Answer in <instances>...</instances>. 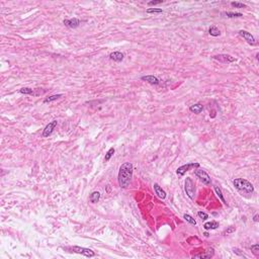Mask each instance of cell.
I'll use <instances>...</instances> for the list:
<instances>
[{"label":"cell","instance_id":"cell-31","mask_svg":"<svg viewBox=\"0 0 259 259\" xmlns=\"http://www.w3.org/2000/svg\"><path fill=\"white\" fill-rule=\"evenodd\" d=\"M160 3H163V0H159V1H150V2L148 3V5H149V6H152V5H157V4H160Z\"/></svg>","mask_w":259,"mask_h":259},{"label":"cell","instance_id":"cell-19","mask_svg":"<svg viewBox=\"0 0 259 259\" xmlns=\"http://www.w3.org/2000/svg\"><path fill=\"white\" fill-rule=\"evenodd\" d=\"M215 193H217V195H218L219 198H220L221 201H223V203H224V205H227L226 201H225V197H224V195H223L222 190H221L220 187H219V186H215Z\"/></svg>","mask_w":259,"mask_h":259},{"label":"cell","instance_id":"cell-24","mask_svg":"<svg viewBox=\"0 0 259 259\" xmlns=\"http://www.w3.org/2000/svg\"><path fill=\"white\" fill-rule=\"evenodd\" d=\"M19 92H20L21 94H33V90L31 89V88H29V87L21 88V89L19 90Z\"/></svg>","mask_w":259,"mask_h":259},{"label":"cell","instance_id":"cell-27","mask_svg":"<svg viewBox=\"0 0 259 259\" xmlns=\"http://www.w3.org/2000/svg\"><path fill=\"white\" fill-rule=\"evenodd\" d=\"M146 11H147V13H162L163 12V10H162L161 8H148Z\"/></svg>","mask_w":259,"mask_h":259},{"label":"cell","instance_id":"cell-20","mask_svg":"<svg viewBox=\"0 0 259 259\" xmlns=\"http://www.w3.org/2000/svg\"><path fill=\"white\" fill-rule=\"evenodd\" d=\"M213 256V251L211 250V252L209 253H201V254H196L194 255V258H211V257Z\"/></svg>","mask_w":259,"mask_h":259},{"label":"cell","instance_id":"cell-16","mask_svg":"<svg viewBox=\"0 0 259 259\" xmlns=\"http://www.w3.org/2000/svg\"><path fill=\"white\" fill-rule=\"evenodd\" d=\"M99 199H100V192H98V191H93L89 196V201H91L92 203H98Z\"/></svg>","mask_w":259,"mask_h":259},{"label":"cell","instance_id":"cell-11","mask_svg":"<svg viewBox=\"0 0 259 259\" xmlns=\"http://www.w3.org/2000/svg\"><path fill=\"white\" fill-rule=\"evenodd\" d=\"M141 80L146 81V82L150 83V84H152V85H158L160 83L159 79H158L156 76H154V75H147V76H143V77H141Z\"/></svg>","mask_w":259,"mask_h":259},{"label":"cell","instance_id":"cell-12","mask_svg":"<svg viewBox=\"0 0 259 259\" xmlns=\"http://www.w3.org/2000/svg\"><path fill=\"white\" fill-rule=\"evenodd\" d=\"M109 59L111 61H114V62H122L124 60V54L120 52H112L109 54Z\"/></svg>","mask_w":259,"mask_h":259},{"label":"cell","instance_id":"cell-9","mask_svg":"<svg viewBox=\"0 0 259 259\" xmlns=\"http://www.w3.org/2000/svg\"><path fill=\"white\" fill-rule=\"evenodd\" d=\"M239 35H240L249 45H252V46L256 45V39H255V37H253L250 33H248V31H239Z\"/></svg>","mask_w":259,"mask_h":259},{"label":"cell","instance_id":"cell-4","mask_svg":"<svg viewBox=\"0 0 259 259\" xmlns=\"http://www.w3.org/2000/svg\"><path fill=\"white\" fill-rule=\"evenodd\" d=\"M199 163H197V162H192V163H187V164H184V165L180 166V167L177 168L176 170V173L177 175H179V176H183V175L186 173L187 171H189L190 169H192V168H198L199 167Z\"/></svg>","mask_w":259,"mask_h":259},{"label":"cell","instance_id":"cell-3","mask_svg":"<svg viewBox=\"0 0 259 259\" xmlns=\"http://www.w3.org/2000/svg\"><path fill=\"white\" fill-rule=\"evenodd\" d=\"M184 190L186 192L187 196L189 197L190 199L194 198V195H195V186H194V183H193L192 179L190 177H186L185 179V183H184Z\"/></svg>","mask_w":259,"mask_h":259},{"label":"cell","instance_id":"cell-8","mask_svg":"<svg viewBox=\"0 0 259 259\" xmlns=\"http://www.w3.org/2000/svg\"><path fill=\"white\" fill-rule=\"evenodd\" d=\"M57 124H58L57 120H53V122H49V124L46 126V128H44V131H43V137L46 138V137H49V136L52 135L55 128L57 126Z\"/></svg>","mask_w":259,"mask_h":259},{"label":"cell","instance_id":"cell-17","mask_svg":"<svg viewBox=\"0 0 259 259\" xmlns=\"http://www.w3.org/2000/svg\"><path fill=\"white\" fill-rule=\"evenodd\" d=\"M209 33L211 35V37H219V35H221V31L217 27L211 25V27L209 29Z\"/></svg>","mask_w":259,"mask_h":259},{"label":"cell","instance_id":"cell-13","mask_svg":"<svg viewBox=\"0 0 259 259\" xmlns=\"http://www.w3.org/2000/svg\"><path fill=\"white\" fill-rule=\"evenodd\" d=\"M154 190H155L156 194L158 195V197L161 199H164L166 197V192L162 189V187L160 186L158 183H154Z\"/></svg>","mask_w":259,"mask_h":259},{"label":"cell","instance_id":"cell-21","mask_svg":"<svg viewBox=\"0 0 259 259\" xmlns=\"http://www.w3.org/2000/svg\"><path fill=\"white\" fill-rule=\"evenodd\" d=\"M183 219H184V220L186 221L187 223H189L190 225H193V226H195V225H196V221H195L194 219L191 217V215H187V213H184V215H183Z\"/></svg>","mask_w":259,"mask_h":259},{"label":"cell","instance_id":"cell-6","mask_svg":"<svg viewBox=\"0 0 259 259\" xmlns=\"http://www.w3.org/2000/svg\"><path fill=\"white\" fill-rule=\"evenodd\" d=\"M71 250L75 253H78V254H82L86 257H93L95 256V253L91 250V249L88 248H84V247H79V246H73L71 248Z\"/></svg>","mask_w":259,"mask_h":259},{"label":"cell","instance_id":"cell-28","mask_svg":"<svg viewBox=\"0 0 259 259\" xmlns=\"http://www.w3.org/2000/svg\"><path fill=\"white\" fill-rule=\"evenodd\" d=\"M197 215H198L199 218H201L203 221H205L207 219H209V215L205 213H203V211H198V213H197Z\"/></svg>","mask_w":259,"mask_h":259},{"label":"cell","instance_id":"cell-15","mask_svg":"<svg viewBox=\"0 0 259 259\" xmlns=\"http://www.w3.org/2000/svg\"><path fill=\"white\" fill-rule=\"evenodd\" d=\"M218 227H219V223L215 222V221H213V222H207L203 225V228H205V230H215V229H217Z\"/></svg>","mask_w":259,"mask_h":259},{"label":"cell","instance_id":"cell-26","mask_svg":"<svg viewBox=\"0 0 259 259\" xmlns=\"http://www.w3.org/2000/svg\"><path fill=\"white\" fill-rule=\"evenodd\" d=\"M231 5H232L233 7H236V8H244V7H246V4L241 3V2H237V1L231 2Z\"/></svg>","mask_w":259,"mask_h":259},{"label":"cell","instance_id":"cell-32","mask_svg":"<svg viewBox=\"0 0 259 259\" xmlns=\"http://www.w3.org/2000/svg\"><path fill=\"white\" fill-rule=\"evenodd\" d=\"M253 221H254V222H258V215H255L254 217H253Z\"/></svg>","mask_w":259,"mask_h":259},{"label":"cell","instance_id":"cell-30","mask_svg":"<svg viewBox=\"0 0 259 259\" xmlns=\"http://www.w3.org/2000/svg\"><path fill=\"white\" fill-rule=\"evenodd\" d=\"M233 251H234V253H235V254L239 255V256H245V255H244V253H243L242 251H241L239 248H233Z\"/></svg>","mask_w":259,"mask_h":259},{"label":"cell","instance_id":"cell-10","mask_svg":"<svg viewBox=\"0 0 259 259\" xmlns=\"http://www.w3.org/2000/svg\"><path fill=\"white\" fill-rule=\"evenodd\" d=\"M80 22L81 21L78 18H76V17L70 19H65L64 20V24L66 27H70V29H76V27H78L80 25Z\"/></svg>","mask_w":259,"mask_h":259},{"label":"cell","instance_id":"cell-2","mask_svg":"<svg viewBox=\"0 0 259 259\" xmlns=\"http://www.w3.org/2000/svg\"><path fill=\"white\" fill-rule=\"evenodd\" d=\"M235 188L242 194H252L254 192V186L253 184L244 178H236L233 180Z\"/></svg>","mask_w":259,"mask_h":259},{"label":"cell","instance_id":"cell-18","mask_svg":"<svg viewBox=\"0 0 259 259\" xmlns=\"http://www.w3.org/2000/svg\"><path fill=\"white\" fill-rule=\"evenodd\" d=\"M62 96H63V94H54V95H51V96H49V97L45 98V99H44V103L52 102V101H54V100H57L58 98L62 97Z\"/></svg>","mask_w":259,"mask_h":259},{"label":"cell","instance_id":"cell-23","mask_svg":"<svg viewBox=\"0 0 259 259\" xmlns=\"http://www.w3.org/2000/svg\"><path fill=\"white\" fill-rule=\"evenodd\" d=\"M225 15L229 18H236V17H242L243 14L239 12H225Z\"/></svg>","mask_w":259,"mask_h":259},{"label":"cell","instance_id":"cell-14","mask_svg":"<svg viewBox=\"0 0 259 259\" xmlns=\"http://www.w3.org/2000/svg\"><path fill=\"white\" fill-rule=\"evenodd\" d=\"M189 110H190L191 112H193V114H198L203 110V104H201V103H195V104H192V105L189 106Z\"/></svg>","mask_w":259,"mask_h":259},{"label":"cell","instance_id":"cell-5","mask_svg":"<svg viewBox=\"0 0 259 259\" xmlns=\"http://www.w3.org/2000/svg\"><path fill=\"white\" fill-rule=\"evenodd\" d=\"M194 175L197 177V178H199V180L201 181V182L203 183V184L205 185H209L211 184V177H209V175L207 174V172L205 171V170H201V169H197L194 171Z\"/></svg>","mask_w":259,"mask_h":259},{"label":"cell","instance_id":"cell-25","mask_svg":"<svg viewBox=\"0 0 259 259\" xmlns=\"http://www.w3.org/2000/svg\"><path fill=\"white\" fill-rule=\"evenodd\" d=\"M251 251L253 252V254L256 255V256H258L259 255V244H254L252 245V246L250 247Z\"/></svg>","mask_w":259,"mask_h":259},{"label":"cell","instance_id":"cell-29","mask_svg":"<svg viewBox=\"0 0 259 259\" xmlns=\"http://www.w3.org/2000/svg\"><path fill=\"white\" fill-rule=\"evenodd\" d=\"M235 231H236V228H235V227H229V228L224 232V234L229 235V234H231V233H234Z\"/></svg>","mask_w":259,"mask_h":259},{"label":"cell","instance_id":"cell-7","mask_svg":"<svg viewBox=\"0 0 259 259\" xmlns=\"http://www.w3.org/2000/svg\"><path fill=\"white\" fill-rule=\"evenodd\" d=\"M213 59L219 61L221 63H224V64H229V63H233L236 61V59L234 57L230 56V55L227 54H220V55H215V56H213Z\"/></svg>","mask_w":259,"mask_h":259},{"label":"cell","instance_id":"cell-1","mask_svg":"<svg viewBox=\"0 0 259 259\" xmlns=\"http://www.w3.org/2000/svg\"><path fill=\"white\" fill-rule=\"evenodd\" d=\"M133 171L134 166L131 162H126L120 165L118 174V182L120 188H126L130 185L133 178Z\"/></svg>","mask_w":259,"mask_h":259},{"label":"cell","instance_id":"cell-22","mask_svg":"<svg viewBox=\"0 0 259 259\" xmlns=\"http://www.w3.org/2000/svg\"><path fill=\"white\" fill-rule=\"evenodd\" d=\"M114 152H116V150H114V148H110V149L108 150L107 152H106V154H105V157H104V161H105V162L109 161V160H110V158H111L112 156H114Z\"/></svg>","mask_w":259,"mask_h":259}]
</instances>
